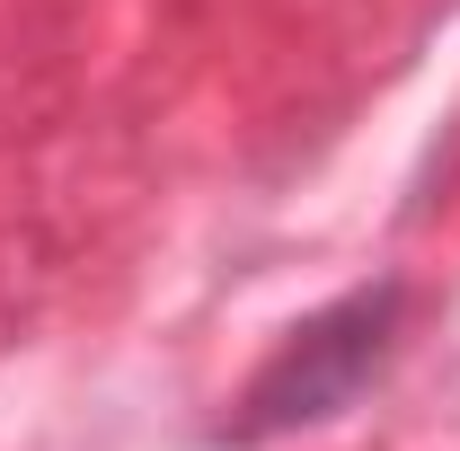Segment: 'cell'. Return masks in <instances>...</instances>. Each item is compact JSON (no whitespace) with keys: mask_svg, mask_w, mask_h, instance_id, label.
I'll return each mask as SVG.
<instances>
[{"mask_svg":"<svg viewBox=\"0 0 460 451\" xmlns=\"http://www.w3.org/2000/svg\"><path fill=\"white\" fill-rule=\"evenodd\" d=\"M399 328H407V283L381 275L363 292H345L328 310H310L275 354L266 372L248 381L239 416L222 425V443H266V434H292V425H328L345 416L363 381H381V363L399 354Z\"/></svg>","mask_w":460,"mask_h":451,"instance_id":"6da1fadb","label":"cell"}]
</instances>
